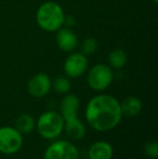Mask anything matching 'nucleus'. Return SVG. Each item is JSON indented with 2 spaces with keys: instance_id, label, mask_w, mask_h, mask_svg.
Wrapping results in <instances>:
<instances>
[{
  "instance_id": "obj_1",
  "label": "nucleus",
  "mask_w": 158,
  "mask_h": 159,
  "mask_svg": "<svg viewBox=\"0 0 158 159\" xmlns=\"http://www.w3.org/2000/svg\"><path fill=\"white\" fill-rule=\"evenodd\" d=\"M122 114L117 98L100 94L92 98L86 107V119L92 129L100 132L110 131L118 126Z\"/></svg>"
},
{
  "instance_id": "obj_2",
  "label": "nucleus",
  "mask_w": 158,
  "mask_h": 159,
  "mask_svg": "<svg viewBox=\"0 0 158 159\" xmlns=\"http://www.w3.org/2000/svg\"><path fill=\"white\" fill-rule=\"evenodd\" d=\"M37 23L46 32H55L62 27L65 22V14L60 4L53 1L42 3L37 10Z\"/></svg>"
},
{
  "instance_id": "obj_3",
  "label": "nucleus",
  "mask_w": 158,
  "mask_h": 159,
  "mask_svg": "<svg viewBox=\"0 0 158 159\" xmlns=\"http://www.w3.org/2000/svg\"><path fill=\"white\" fill-rule=\"evenodd\" d=\"M64 129V119L61 114L49 111L38 118L37 130L39 134L47 140H53L62 133Z\"/></svg>"
},
{
  "instance_id": "obj_4",
  "label": "nucleus",
  "mask_w": 158,
  "mask_h": 159,
  "mask_svg": "<svg viewBox=\"0 0 158 159\" xmlns=\"http://www.w3.org/2000/svg\"><path fill=\"white\" fill-rule=\"evenodd\" d=\"M113 71L110 66L105 64H97L89 70L88 84L93 90L103 91L111 86L113 81Z\"/></svg>"
},
{
  "instance_id": "obj_5",
  "label": "nucleus",
  "mask_w": 158,
  "mask_h": 159,
  "mask_svg": "<svg viewBox=\"0 0 158 159\" xmlns=\"http://www.w3.org/2000/svg\"><path fill=\"white\" fill-rule=\"evenodd\" d=\"M23 145V136L15 128H0V153L12 155L21 149Z\"/></svg>"
},
{
  "instance_id": "obj_6",
  "label": "nucleus",
  "mask_w": 158,
  "mask_h": 159,
  "mask_svg": "<svg viewBox=\"0 0 158 159\" xmlns=\"http://www.w3.org/2000/svg\"><path fill=\"white\" fill-rule=\"evenodd\" d=\"M43 159H79V152L70 142L56 141L48 146Z\"/></svg>"
},
{
  "instance_id": "obj_7",
  "label": "nucleus",
  "mask_w": 158,
  "mask_h": 159,
  "mask_svg": "<svg viewBox=\"0 0 158 159\" xmlns=\"http://www.w3.org/2000/svg\"><path fill=\"white\" fill-rule=\"evenodd\" d=\"M88 59L82 53H72L64 63V71L70 78H78L88 69Z\"/></svg>"
},
{
  "instance_id": "obj_8",
  "label": "nucleus",
  "mask_w": 158,
  "mask_h": 159,
  "mask_svg": "<svg viewBox=\"0 0 158 159\" xmlns=\"http://www.w3.org/2000/svg\"><path fill=\"white\" fill-rule=\"evenodd\" d=\"M28 92L34 98H43L51 89V80L47 74L39 73L30 78L27 84Z\"/></svg>"
},
{
  "instance_id": "obj_9",
  "label": "nucleus",
  "mask_w": 158,
  "mask_h": 159,
  "mask_svg": "<svg viewBox=\"0 0 158 159\" xmlns=\"http://www.w3.org/2000/svg\"><path fill=\"white\" fill-rule=\"evenodd\" d=\"M79 98L75 94H67L61 101V115L63 117L64 121L78 117V109H79Z\"/></svg>"
},
{
  "instance_id": "obj_10",
  "label": "nucleus",
  "mask_w": 158,
  "mask_h": 159,
  "mask_svg": "<svg viewBox=\"0 0 158 159\" xmlns=\"http://www.w3.org/2000/svg\"><path fill=\"white\" fill-rule=\"evenodd\" d=\"M56 43L64 52H72L78 43L76 34L70 28H60L56 35Z\"/></svg>"
},
{
  "instance_id": "obj_11",
  "label": "nucleus",
  "mask_w": 158,
  "mask_h": 159,
  "mask_svg": "<svg viewBox=\"0 0 158 159\" xmlns=\"http://www.w3.org/2000/svg\"><path fill=\"white\" fill-rule=\"evenodd\" d=\"M114 149L113 146L106 141H99L91 145L89 149L90 159H112Z\"/></svg>"
},
{
  "instance_id": "obj_12",
  "label": "nucleus",
  "mask_w": 158,
  "mask_h": 159,
  "mask_svg": "<svg viewBox=\"0 0 158 159\" xmlns=\"http://www.w3.org/2000/svg\"><path fill=\"white\" fill-rule=\"evenodd\" d=\"M64 128L66 134L74 141L81 140L86 134V127L78 117L64 121Z\"/></svg>"
},
{
  "instance_id": "obj_13",
  "label": "nucleus",
  "mask_w": 158,
  "mask_h": 159,
  "mask_svg": "<svg viewBox=\"0 0 158 159\" xmlns=\"http://www.w3.org/2000/svg\"><path fill=\"white\" fill-rule=\"evenodd\" d=\"M120 104V109H121L122 115H126L128 117H133L140 114L142 109V102L140 98L135 96H128Z\"/></svg>"
},
{
  "instance_id": "obj_14",
  "label": "nucleus",
  "mask_w": 158,
  "mask_h": 159,
  "mask_svg": "<svg viewBox=\"0 0 158 159\" xmlns=\"http://www.w3.org/2000/svg\"><path fill=\"white\" fill-rule=\"evenodd\" d=\"M36 127V121H35L34 117L28 114H23V115L19 116L15 121V129L20 132V133L27 134L30 133Z\"/></svg>"
},
{
  "instance_id": "obj_15",
  "label": "nucleus",
  "mask_w": 158,
  "mask_h": 159,
  "mask_svg": "<svg viewBox=\"0 0 158 159\" xmlns=\"http://www.w3.org/2000/svg\"><path fill=\"white\" fill-rule=\"evenodd\" d=\"M108 62L114 68H121L127 62V54L121 49H115L108 54Z\"/></svg>"
},
{
  "instance_id": "obj_16",
  "label": "nucleus",
  "mask_w": 158,
  "mask_h": 159,
  "mask_svg": "<svg viewBox=\"0 0 158 159\" xmlns=\"http://www.w3.org/2000/svg\"><path fill=\"white\" fill-rule=\"evenodd\" d=\"M53 87H54V90L57 93H61V94H66L67 92H70V88H72V84L70 81L67 77H63V76H60L53 82Z\"/></svg>"
},
{
  "instance_id": "obj_17",
  "label": "nucleus",
  "mask_w": 158,
  "mask_h": 159,
  "mask_svg": "<svg viewBox=\"0 0 158 159\" xmlns=\"http://www.w3.org/2000/svg\"><path fill=\"white\" fill-rule=\"evenodd\" d=\"M97 49V41L92 37H88L81 43V53L86 57L92 55Z\"/></svg>"
},
{
  "instance_id": "obj_18",
  "label": "nucleus",
  "mask_w": 158,
  "mask_h": 159,
  "mask_svg": "<svg viewBox=\"0 0 158 159\" xmlns=\"http://www.w3.org/2000/svg\"><path fill=\"white\" fill-rule=\"evenodd\" d=\"M144 153L148 157L156 159L158 157V143L156 141H151L144 145Z\"/></svg>"
},
{
  "instance_id": "obj_19",
  "label": "nucleus",
  "mask_w": 158,
  "mask_h": 159,
  "mask_svg": "<svg viewBox=\"0 0 158 159\" xmlns=\"http://www.w3.org/2000/svg\"><path fill=\"white\" fill-rule=\"evenodd\" d=\"M152 1H154L155 3H157V2H158V0H152Z\"/></svg>"
}]
</instances>
